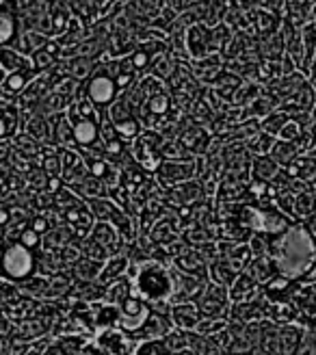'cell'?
<instances>
[{
    "label": "cell",
    "mask_w": 316,
    "mask_h": 355,
    "mask_svg": "<svg viewBox=\"0 0 316 355\" xmlns=\"http://www.w3.org/2000/svg\"><path fill=\"white\" fill-rule=\"evenodd\" d=\"M128 277L134 284V295L148 301L150 306H158L173 299V273L171 266L165 262H132Z\"/></svg>",
    "instance_id": "7a4b0ae2"
},
{
    "label": "cell",
    "mask_w": 316,
    "mask_h": 355,
    "mask_svg": "<svg viewBox=\"0 0 316 355\" xmlns=\"http://www.w3.org/2000/svg\"><path fill=\"white\" fill-rule=\"evenodd\" d=\"M290 121V115L288 113H284V111H275V113H271L269 117H265L260 121V126H262V130L265 132H269V135H273V137H279V132L284 130V126Z\"/></svg>",
    "instance_id": "f6af8a7d"
},
{
    "label": "cell",
    "mask_w": 316,
    "mask_h": 355,
    "mask_svg": "<svg viewBox=\"0 0 316 355\" xmlns=\"http://www.w3.org/2000/svg\"><path fill=\"white\" fill-rule=\"evenodd\" d=\"M312 115H314V117H316V106H314V113H312Z\"/></svg>",
    "instance_id": "f5cc1de1"
},
{
    "label": "cell",
    "mask_w": 316,
    "mask_h": 355,
    "mask_svg": "<svg viewBox=\"0 0 316 355\" xmlns=\"http://www.w3.org/2000/svg\"><path fill=\"white\" fill-rule=\"evenodd\" d=\"M198 306H200V312L204 318H230V312H232L230 291L210 282L206 293L198 301Z\"/></svg>",
    "instance_id": "9c48e42d"
},
{
    "label": "cell",
    "mask_w": 316,
    "mask_h": 355,
    "mask_svg": "<svg viewBox=\"0 0 316 355\" xmlns=\"http://www.w3.org/2000/svg\"><path fill=\"white\" fill-rule=\"evenodd\" d=\"M24 132L37 141L44 148H52L55 146V130H52V119L42 115V113H30L26 119Z\"/></svg>",
    "instance_id": "7402d4cb"
},
{
    "label": "cell",
    "mask_w": 316,
    "mask_h": 355,
    "mask_svg": "<svg viewBox=\"0 0 316 355\" xmlns=\"http://www.w3.org/2000/svg\"><path fill=\"white\" fill-rule=\"evenodd\" d=\"M78 247H80L82 256H85V258H89V260H96V262H107V260L111 258V256H109V252L104 250V247H102L100 243H96L91 236L80 239V241H78Z\"/></svg>",
    "instance_id": "7bdbcfd3"
},
{
    "label": "cell",
    "mask_w": 316,
    "mask_h": 355,
    "mask_svg": "<svg viewBox=\"0 0 316 355\" xmlns=\"http://www.w3.org/2000/svg\"><path fill=\"white\" fill-rule=\"evenodd\" d=\"M175 72H178V63H175V59L169 57V52H165V55L158 57L152 67H150V74L158 80H171L175 76Z\"/></svg>",
    "instance_id": "f35d334b"
},
{
    "label": "cell",
    "mask_w": 316,
    "mask_h": 355,
    "mask_svg": "<svg viewBox=\"0 0 316 355\" xmlns=\"http://www.w3.org/2000/svg\"><path fill=\"white\" fill-rule=\"evenodd\" d=\"M279 210L288 215L292 221H297V191H282L273 202Z\"/></svg>",
    "instance_id": "bcb514c9"
},
{
    "label": "cell",
    "mask_w": 316,
    "mask_h": 355,
    "mask_svg": "<svg viewBox=\"0 0 316 355\" xmlns=\"http://www.w3.org/2000/svg\"><path fill=\"white\" fill-rule=\"evenodd\" d=\"M87 175H89V169H87V161H85V156L80 154V150L78 148L63 150L61 180L65 182V187H74V184L82 182Z\"/></svg>",
    "instance_id": "e0dca14e"
},
{
    "label": "cell",
    "mask_w": 316,
    "mask_h": 355,
    "mask_svg": "<svg viewBox=\"0 0 316 355\" xmlns=\"http://www.w3.org/2000/svg\"><path fill=\"white\" fill-rule=\"evenodd\" d=\"M143 234H146V232H143ZM148 234H150V239H152L158 247H169V245H173L175 241H180V239H182V227H180V225H175L173 219L167 215L165 219L156 221Z\"/></svg>",
    "instance_id": "83f0119b"
},
{
    "label": "cell",
    "mask_w": 316,
    "mask_h": 355,
    "mask_svg": "<svg viewBox=\"0 0 316 355\" xmlns=\"http://www.w3.org/2000/svg\"><path fill=\"white\" fill-rule=\"evenodd\" d=\"M304 154L301 152V146L299 144H288V141H282V139H277V144L273 148V152L269 154L273 161L282 167V169H288L295 161H297V156Z\"/></svg>",
    "instance_id": "d590c367"
},
{
    "label": "cell",
    "mask_w": 316,
    "mask_h": 355,
    "mask_svg": "<svg viewBox=\"0 0 316 355\" xmlns=\"http://www.w3.org/2000/svg\"><path fill=\"white\" fill-rule=\"evenodd\" d=\"M316 215V189L297 193V223H304Z\"/></svg>",
    "instance_id": "74e56055"
},
{
    "label": "cell",
    "mask_w": 316,
    "mask_h": 355,
    "mask_svg": "<svg viewBox=\"0 0 316 355\" xmlns=\"http://www.w3.org/2000/svg\"><path fill=\"white\" fill-rule=\"evenodd\" d=\"M20 286V293L24 295V297H30V299H46V293H48V288H50V277H46V275H35V277H30L28 282H24V284H17Z\"/></svg>",
    "instance_id": "60d3db41"
},
{
    "label": "cell",
    "mask_w": 316,
    "mask_h": 355,
    "mask_svg": "<svg viewBox=\"0 0 316 355\" xmlns=\"http://www.w3.org/2000/svg\"><path fill=\"white\" fill-rule=\"evenodd\" d=\"M279 171H282V167H279L271 156H254L249 178H252L254 182H267V184H271L277 178Z\"/></svg>",
    "instance_id": "1f68e13d"
},
{
    "label": "cell",
    "mask_w": 316,
    "mask_h": 355,
    "mask_svg": "<svg viewBox=\"0 0 316 355\" xmlns=\"http://www.w3.org/2000/svg\"><path fill=\"white\" fill-rule=\"evenodd\" d=\"M171 266H173V269H178L180 273H184V275L202 277V279L210 282V277H208V262H206V258L198 250H193V247H191V250H186L184 254L175 256L171 260Z\"/></svg>",
    "instance_id": "ffe728a7"
},
{
    "label": "cell",
    "mask_w": 316,
    "mask_h": 355,
    "mask_svg": "<svg viewBox=\"0 0 316 355\" xmlns=\"http://www.w3.org/2000/svg\"><path fill=\"white\" fill-rule=\"evenodd\" d=\"M260 9H265L269 13H277L286 9V0H256Z\"/></svg>",
    "instance_id": "681fc988"
},
{
    "label": "cell",
    "mask_w": 316,
    "mask_h": 355,
    "mask_svg": "<svg viewBox=\"0 0 316 355\" xmlns=\"http://www.w3.org/2000/svg\"><path fill=\"white\" fill-rule=\"evenodd\" d=\"M227 291H230L232 304H245V301H256L260 297H265V291H262V286L247 271L240 273Z\"/></svg>",
    "instance_id": "603a6c76"
},
{
    "label": "cell",
    "mask_w": 316,
    "mask_h": 355,
    "mask_svg": "<svg viewBox=\"0 0 316 355\" xmlns=\"http://www.w3.org/2000/svg\"><path fill=\"white\" fill-rule=\"evenodd\" d=\"M173 329L171 321H169V316L165 314H158L154 312L150 316V321L146 323V327L141 331H137L132 338L137 340V345H141V343H150V340H165V336Z\"/></svg>",
    "instance_id": "d4e9b609"
},
{
    "label": "cell",
    "mask_w": 316,
    "mask_h": 355,
    "mask_svg": "<svg viewBox=\"0 0 316 355\" xmlns=\"http://www.w3.org/2000/svg\"><path fill=\"white\" fill-rule=\"evenodd\" d=\"M69 121H72V130H74V141L76 148L85 150V148H100V119H87V117H76L69 115Z\"/></svg>",
    "instance_id": "9a60e30c"
},
{
    "label": "cell",
    "mask_w": 316,
    "mask_h": 355,
    "mask_svg": "<svg viewBox=\"0 0 316 355\" xmlns=\"http://www.w3.org/2000/svg\"><path fill=\"white\" fill-rule=\"evenodd\" d=\"M134 355H171V353L165 347V340H150V343L139 345Z\"/></svg>",
    "instance_id": "7dc6e473"
},
{
    "label": "cell",
    "mask_w": 316,
    "mask_h": 355,
    "mask_svg": "<svg viewBox=\"0 0 316 355\" xmlns=\"http://www.w3.org/2000/svg\"><path fill=\"white\" fill-rule=\"evenodd\" d=\"M0 65H3L5 76L7 74H13V72H20V69L33 67L30 59L24 57L22 52L13 50V48H3V52H0Z\"/></svg>",
    "instance_id": "8d00e7d4"
},
{
    "label": "cell",
    "mask_w": 316,
    "mask_h": 355,
    "mask_svg": "<svg viewBox=\"0 0 316 355\" xmlns=\"http://www.w3.org/2000/svg\"><path fill=\"white\" fill-rule=\"evenodd\" d=\"M227 325H230V318H202L195 327V334L204 336V338H215L217 334L227 329Z\"/></svg>",
    "instance_id": "ee69618b"
},
{
    "label": "cell",
    "mask_w": 316,
    "mask_h": 355,
    "mask_svg": "<svg viewBox=\"0 0 316 355\" xmlns=\"http://www.w3.org/2000/svg\"><path fill=\"white\" fill-rule=\"evenodd\" d=\"M40 74L35 72V67H28V69H20V72H13V74H7L3 78V102H15L20 98L28 85L37 78Z\"/></svg>",
    "instance_id": "44dd1931"
},
{
    "label": "cell",
    "mask_w": 316,
    "mask_h": 355,
    "mask_svg": "<svg viewBox=\"0 0 316 355\" xmlns=\"http://www.w3.org/2000/svg\"><path fill=\"white\" fill-rule=\"evenodd\" d=\"M40 273V256L20 241L5 243L3 279L11 284H24Z\"/></svg>",
    "instance_id": "277c9868"
},
{
    "label": "cell",
    "mask_w": 316,
    "mask_h": 355,
    "mask_svg": "<svg viewBox=\"0 0 316 355\" xmlns=\"http://www.w3.org/2000/svg\"><path fill=\"white\" fill-rule=\"evenodd\" d=\"M171 273H173V299L171 304H191V301H198L202 299V295L208 288V279L202 277H193V275H184L178 269L171 266Z\"/></svg>",
    "instance_id": "8fae6325"
},
{
    "label": "cell",
    "mask_w": 316,
    "mask_h": 355,
    "mask_svg": "<svg viewBox=\"0 0 316 355\" xmlns=\"http://www.w3.org/2000/svg\"><path fill=\"white\" fill-rule=\"evenodd\" d=\"M165 347L169 349L171 355H178L186 349H191V331H182V329H171L165 336Z\"/></svg>",
    "instance_id": "b9f144b4"
},
{
    "label": "cell",
    "mask_w": 316,
    "mask_h": 355,
    "mask_svg": "<svg viewBox=\"0 0 316 355\" xmlns=\"http://www.w3.org/2000/svg\"><path fill=\"white\" fill-rule=\"evenodd\" d=\"M96 243H100L104 250L109 252V256H117V254H124L126 250L124 247H130L124 236L117 232V227L111 223H104V221H96L91 234H89Z\"/></svg>",
    "instance_id": "ac0fdd59"
},
{
    "label": "cell",
    "mask_w": 316,
    "mask_h": 355,
    "mask_svg": "<svg viewBox=\"0 0 316 355\" xmlns=\"http://www.w3.org/2000/svg\"><path fill=\"white\" fill-rule=\"evenodd\" d=\"M132 295H134V284L126 275V277H121V279L109 284L107 291H104V301H109V304H115V306H121Z\"/></svg>",
    "instance_id": "e575fe53"
},
{
    "label": "cell",
    "mask_w": 316,
    "mask_h": 355,
    "mask_svg": "<svg viewBox=\"0 0 316 355\" xmlns=\"http://www.w3.org/2000/svg\"><path fill=\"white\" fill-rule=\"evenodd\" d=\"M271 256L277 260L279 275L299 279L316 262V241L301 223H297L286 234L273 239Z\"/></svg>",
    "instance_id": "6da1fadb"
},
{
    "label": "cell",
    "mask_w": 316,
    "mask_h": 355,
    "mask_svg": "<svg viewBox=\"0 0 316 355\" xmlns=\"http://www.w3.org/2000/svg\"><path fill=\"white\" fill-rule=\"evenodd\" d=\"M17 241H20L22 245H26L28 250H33V252H37V250H42V247H44V236H42V234H37V232H35L33 227L24 230V232H22V236L17 239Z\"/></svg>",
    "instance_id": "c3c4849f"
},
{
    "label": "cell",
    "mask_w": 316,
    "mask_h": 355,
    "mask_svg": "<svg viewBox=\"0 0 316 355\" xmlns=\"http://www.w3.org/2000/svg\"><path fill=\"white\" fill-rule=\"evenodd\" d=\"M82 92L85 96L89 98L100 111H109L111 106L124 96L121 89L117 85V80L109 74V69L104 65H98V69L94 72V76L82 83Z\"/></svg>",
    "instance_id": "8992f818"
},
{
    "label": "cell",
    "mask_w": 316,
    "mask_h": 355,
    "mask_svg": "<svg viewBox=\"0 0 316 355\" xmlns=\"http://www.w3.org/2000/svg\"><path fill=\"white\" fill-rule=\"evenodd\" d=\"M297 182L306 184L308 189H316V156L310 152H304L297 156V161L286 169Z\"/></svg>",
    "instance_id": "4316f807"
},
{
    "label": "cell",
    "mask_w": 316,
    "mask_h": 355,
    "mask_svg": "<svg viewBox=\"0 0 316 355\" xmlns=\"http://www.w3.org/2000/svg\"><path fill=\"white\" fill-rule=\"evenodd\" d=\"M165 141L167 137L161 130H146L137 141H132L130 152H132V158L139 163V167L146 169L148 173H156L158 167L165 161V156H163Z\"/></svg>",
    "instance_id": "5b68a950"
},
{
    "label": "cell",
    "mask_w": 316,
    "mask_h": 355,
    "mask_svg": "<svg viewBox=\"0 0 316 355\" xmlns=\"http://www.w3.org/2000/svg\"><path fill=\"white\" fill-rule=\"evenodd\" d=\"M186 50H188V57L193 61H202V59L217 55L213 28H210L208 24H204V22L191 24V28L186 33Z\"/></svg>",
    "instance_id": "30bf717a"
},
{
    "label": "cell",
    "mask_w": 316,
    "mask_h": 355,
    "mask_svg": "<svg viewBox=\"0 0 316 355\" xmlns=\"http://www.w3.org/2000/svg\"><path fill=\"white\" fill-rule=\"evenodd\" d=\"M17 11H20L17 0H3V11H0V42H3V48H15L17 42L22 40V17Z\"/></svg>",
    "instance_id": "7c38bea8"
},
{
    "label": "cell",
    "mask_w": 316,
    "mask_h": 355,
    "mask_svg": "<svg viewBox=\"0 0 316 355\" xmlns=\"http://www.w3.org/2000/svg\"><path fill=\"white\" fill-rule=\"evenodd\" d=\"M240 221L252 234L269 236V239L282 236L290 227L297 225V221H292L288 215H284L275 204H262V206L243 204Z\"/></svg>",
    "instance_id": "3957f363"
},
{
    "label": "cell",
    "mask_w": 316,
    "mask_h": 355,
    "mask_svg": "<svg viewBox=\"0 0 316 355\" xmlns=\"http://www.w3.org/2000/svg\"><path fill=\"white\" fill-rule=\"evenodd\" d=\"M94 321H96V331H107L115 329L119 325V306L109 304V301H96L91 304Z\"/></svg>",
    "instance_id": "f1b7e54d"
},
{
    "label": "cell",
    "mask_w": 316,
    "mask_h": 355,
    "mask_svg": "<svg viewBox=\"0 0 316 355\" xmlns=\"http://www.w3.org/2000/svg\"><path fill=\"white\" fill-rule=\"evenodd\" d=\"M104 269V262H96V260H89V258H80L76 264L69 266V273L76 282H85V284H91V282H98L100 273Z\"/></svg>",
    "instance_id": "d6a6232c"
},
{
    "label": "cell",
    "mask_w": 316,
    "mask_h": 355,
    "mask_svg": "<svg viewBox=\"0 0 316 355\" xmlns=\"http://www.w3.org/2000/svg\"><path fill=\"white\" fill-rule=\"evenodd\" d=\"M238 275L240 273H236L223 258H217L215 262L208 264V277H210V282H213V284H219V286L230 288Z\"/></svg>",
    "instance_id": "836d02e7"
},
{
    "label": "cell",
    "mask_w": 316,
    "mask_h": 355,
    "mask_svg": "<svg viewBox=\"0 0 316 355\" xmlns=\"http://www.w3.org/2000/svg\"><path fill=\"white\" fill-rule=\"evenodd\" d=\"M94 345L104 353V355H134L137 353V340L132 336L124 334L121 329H107L96 334Z\"/></svg>",
    "instance_id": "4fadbf2b"
},
{
    "label": "cell",
    "mask_w": 316,
    "mask_h": 355,
    "mask_svg": "<svg viewBox=\"0 0 316 355\" xmlns=\"http://www.w3.org/2000/svg\"><path fill=\"white\" fill-rule=\"evenodd\" d=\"M247 273L260 284V286H267L271 279H275L279 275V266L273 256H260V258L252 260Z\"/></svg>",
    "instance_id": "4dcf8cb0"
},
{
    "label": "cell",
    "mask_w": 316,
    "mask_h": 355,
    "mask_svg": "<svg viewBox=\"0 0 316 355\" xmlns=\"http://www.w3.org/2000/svg\"><path fill=\"white\" fill-rule=\"evenodd\" d=\"M178 355H198L193 349H186V351H182V353H178Z\"/></svg>",
    "instance_id": "816d5d0a"
},
{
    "label": "cell",
    "mask_w": 316,
    "mask_h": 355,
    "mask_svg": "<svg viewBox=\"0 0 316 355\" xmlns=\"http://www.w3.org/2000/svg\"><path fill=\"white\" fill-rule=\"evenodd\" d=\"M167 195V202H173V208H180V206H198L206 200V184L202 180H191L184 182L180 187H173L169 191H165Z\"/></svg>",
    "instance_id": "2e32d148"
},
{
    "label": "cell",
    "mask_w": 316,
    "mask_h": 355,
    "mask_svg": "<svg viewBox=\"0 0 316 355\" xmlns=\"http://www.w3.org/2000/svg\"><path fill=\"white\" fill-rule=\"evenodd\" d=\"M156 184L163 191H169L173 187H180L184 182H191L198 178V156L182 158V161H163L154 173Z\"/></svg>",
    "instance_id": "52a82bcc"
},
{
    "label": "cell",
    "mask_w": 316,
    "mask_h": 355,
    "mask_svg": "<svg viewBox=\"0 0 316 355\" xmlns=\"http://www.w3.org/2000/svg\"><path fill=\"white\" fill-rule=\"evenodd\" d=\"M219 258H223L236 273H245L254 260L249 243H234V241H219Z\"/></svg>",
    "instance_id": "5bb4252c"
},
{
    "label": "cell",
    "mask_w": 316,
    "mask_h": 355,
    "mask_svg": "<svg viewBox=\"0 0 316 355\" xmlns=\"http://www.w3.org/2000/svg\"><path fill=\"white\" fill-rule=\"evenodd\" d=\"M121 3H128V0H121ZM132 3H134V0H132Z\"/></svg>",
    "instance_id": "db71d44e"
},
{
    "label": "cell",
    "mask_w": 316,
    "mask_h": 355,
    "mask_svg": "<svg viewBox=\"0 0 316 355\" xmlns=\"http://www.w3.org/2000/svg\"><path fill=\"white\" fill-rule=\"evenodd\" d=\"M130 264H132V260H130V256H128V250H126L124 254L111 256L107 262H104V269H102V273H100V277H98V284H100V286L107 288L109 284H113V282H117V279H121V277H126L128 271H130Z\"/></svg>",
    "instance_id": "484cf974"
},
{
    "label": "cell",
    "mask_w": 316,
    "mask_h": 355,
    "mask_svg": "<svg viewBox=\"0 0 316 355\" xmlns=\"http://www.w3.org/2000/svg\"><path fill=\"white\" fill-rule=\"evenodd\" d=\"M275 144H277V137H273V135H269L265 130H260L245 146H247V150L252 152V156H269L273 152Z\"/></svg>",
    "instance_id": "ab89813d"
},
{
    "label": "cell",
    "mask_w": 316,
    "mask_h": 355,
    "mask_svg": "<svg viewBox=\"0 0 316 355\" xmlns=\"http://www.w3.org/2000/svg\"><path fill=\"white\" fill-rule=\"evenodd\" d=\"M152 314H154V310H152V306L148 304V301L132 295L130 299H126L124 304L119 306V325H117V329H121L128 336H134L137 331H141L146 327V323L150 321Z\"/></svg>",
    "instance_id": "ba28073f"
},
{
    "label": "cell",
    "mask_w": 316,
    "mask_h": 355,
    "mask_svg": "<svg viewBox=\"0 0 316 355\" xmlns=\"http://www.w3.org/2000/svg\"><path fill=\"white\" fill-rule=\"evenodd\" d=\"M267 321L273 323V325H292V323H299V312H297V308L292 304H286V301H277V304H273V301H267Z\"/></svg>",
    "instance_id": "f546056e"
},
{
    "label": "cell",
    "mask_w": 316,
    "mask_h": 355,
    "mask_svg": "<svg viewBox=\"0 0 316 355\" xmlns=\"http://www.w3.org/2000/svg\"><path fill=\"white\" fill-rule=\"evenodd\" d=\"M310 80L316 85V57H314V61H312V65H310Z\"/></svg>",
    "instance_id": "f907efd6"
},
{
    "label": "cell",
    "mask_w": 316,
    "mask_h": 355,
    "mask_svg": "<svg viewBox=\"0 0 316 355\" xmlns=\"http://www.w3.org/2000/svg\"><path fill=\"white\" fill-rule=\"evenodd\" d=\"M202 312L200 306L195 301L191 304H171V312H169V321L175 329H182V331H195V327L202 321Z\"/></svg>",
    "instance_id": "d6986e66"
},
{
    "label": "cell",
    "mask_w": 316,
    "mask_h": 355,
    "mask_svg": "<svg viewBox=\"0 0 316 355\" xmlns=\"http://www.w3.org/2000/svg\"><path fill=\"white\" fill-rule=\"evenodd\" d=\"M297 288H299V279H290L286 275H277L275 279H271L267 284V286H262V291H265V299L273 301V304H277V301L292 304V297H295Z\"/></svg>",
    "instance_id": "cb8c5ba5"
}]
</instances>
